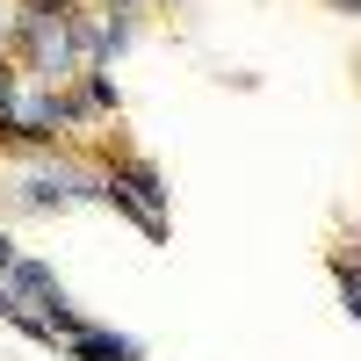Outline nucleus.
<instances>
[{
    "label": "nucleus",
    "instance_id": "obj_11",
    "mask_svg": "<svg viewBox=\"0 0 361 361\" xmlns=\"http://www.w3.org/2000/svg\"><path fill=\"white\" fill-rule=\"evenodd\" d=\"M340 8H347V15H361V0H340Z\"/></svg>",
    "mask_w": 361,
    "mask_h": 361
},
{
    "label": "nucleus",
    "instance_id": "obj_6",
    "mask_svg": "<svg viewBox=\"0 0 361 361\" xmlns=\"http://www.w3.org/2000/svg\"><path fill=\"white\" fill-rule=\"evenodd\" d=\"M8 289L22 296V304H29V311H37V304H44V296H58V275H51V267H44V260H29V253H22V260L8 267Z\"/></svg>",
    "mask_w": 361,
    "mask_h": 361
},
{
    "label": "nucleus",
    "instance_id": "obj_3",
    "mask_svg": "<svg viewBox=\"0 0 361 361\" xmlns=\"http://www.w3.org/2000/svg\"><path fill=\"white\" fill-rule=\"evenodd\" d=\"M102 180H109V188H123V195H137L152 217H166V202H173L166 173H159L152 159H109V166H102Z\"/></svg>",
    "mask_w": 361,
    "mask_h": 361
},
{
    "label": "nucleus",
    "instance_id": "obj_1",
    "mask_svg": "<svg viewBox=\"0 0 361 361\" xmlns=\"http://www.w3.org/2000/svg\"><path fill=\"white\" fill-rule=\"evenodd\" d=\"M15 195L29 209H73V202H102V166H66V159H37L22 180H15Z\"/></svg>",
    "mask_w": 361,
    "mask_h": 361
},
{
    "label": "nucleus",
    "instance_id": "obj_4",
    "mask_svg": "<svg viewBox=\"0 0 361 361\" xmlns=\"http://www.w3.org/2000/svg\"><path fill=\"white\" fill-rule=\"evenodd\" d=\"M73 361H145V340L130 333H109V325H80V333L66 340Z\"/></svg>",
    "mask_w": 361,
    "mask_h": 361
},
{
    "label": "nucleus",
    "instance_id": "obj_2",
    "mask_svg": "<svg viewBox=\"0 0 361 361\" xmlns=\"http://www.w3.org/2000/svg\"><path fill=\"white\" fill-rule=\"evenodd\" d=\"M73 123H80V116H73V94H66V87H29V94L15 102V145L51 152Z\"/></svg>",
    "mask_w": 361,
    "mask_h": 361
},
{
    "label": "nucleus",
    "instance_id": "obj_8",
    "mask_svg": "<svg viewBox=\"0 0 361 361\" xmlns=\"http://www.w3.org/2000/svg\"><path fill=\"white\" fill-rule=\"evenodd\" d=\"M22 311H29V304H22V296H15V289H8V275H0V318H8V325H15V318H22Z\"/></svg>",
    "mask_w": 361,
    "mask_h": 361
},
{
    "label": "nucleus",
    "instance_id": "obj_10",
    "mask_svg": "<svg viewBox=\"0 0 361 361\" xmlns=\"http://www.w3.org/2000/svg\"><path fill=\"white\" fill-rule=\"evenodd\" d=\"M15 260H22V246H15V238H8V231H0V275H8V267H15Z\"/></svg>",
    "mask_w": 361,
    "mask_h": 361
},
{
    "label": "nucleus",
    "instance_id": "obj_5",
    "mask_svg": "<svg viewBox=\"0 0 361 361\" xmlns=\"http://www.w3.org/2000/svg\"><path fill=\"white\" fill-rule=\"evenodd\" d=\"M116 102H123V94H116V80H109L102 66H87V73H80V94H73V116H80V123H87V116H116Z\"/></svg>",
    "mask_w": 361,
    "mask_h": 361
},
{
    "label": "nucleus",
    "instance_id": "obj_9",
    "mask_svg": "<svg viewBox=\"0 0 361 361\" xmlns=\"http://www.w3.org/2000/svg\"><path fill=\"white\" fill-rule=\"evenodd\" d=\"M22 8H37V15H80V0H22Z\"/></svg>",
    "mask_w": 361,
    "mask_h": 361
},
{
    "label": "nucleus",
    "instance_id": "obj_7",
    "mask_svg": "<svg viewBox=\"0 0 361 361\" xmlns=\"http://www.w3.org/2000/svg\"><path fill=\"white\" fill-rule=\"evenodd\" d=\"M333 282H340V304L361 318V260H347V253H340V260H333Z\"/></svg>",
    "mask_w": 361,
    "mask_h": 361
}]
</instances>
